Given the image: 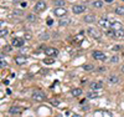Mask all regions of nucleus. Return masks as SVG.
I'll list each match as a JSON object with an SVG mask.
<instances>
[{"label":"nucleus","mask_w":124,"mask_h":117,"mask_svg":"<svg viewBox=\"0 0 124 117\" xmlns=\"http://www.w3.org/2000/svg\"><path fill=\"white\" fill-rule=\"evenodd\" d=\"M54 14L58 18H65L66 14H67V10L65 8H62V6H57L55 10H54Z\"/></svg>","instance_id":"obj_1"},{"label":"nucleus","mask_w":124,"mask_h":117,"mask_svg":"<svg viewBox=\"0 0 124 117\" xmlns=\"http://www.w3.org/2000/svg\"><path fill=\"white\" fill-rule=\"evenodd\" d=\"M24 44H25V41L21 37H14L11 40V45L15 47H21V46H24Z\"/></svg>","instance_id":"obj_2"},{"label":"nucleus","mask_w":124,"mask_h":117,"mask_svg":"<svg viewBox=\"0 0 124 117\" xmlns=\"http://www.w3.org/2000/svg\"><path fill=\"white\" fill-rule=\"evenodd\" d=\"M45 54H46L47 56H51V57H56V56L58 55V50L55 49V47H47V49L45 50Z\"/></svg>","instance_id":"obj_3"},{"label":"nucleus","mask_w":124,"mask_h":117,"mask_svg":"<svg viewBox=\"0 0 124 117\" xmlns=\"http://www.w3.org/2000/svg\"><path fill=\"white\" fill-rule=\"evenodd\" d=\"M46 9V3L45 1H37L36 4H35V11L36 13H40V11H44V10Z\"/></svg>","instance_id":"obj_4"},{"label":"nucleus","mask_w":124,"mask_h":117,"mask_svg":"<svg viewBox=\"0 0 124 117\" xmlns=\"http://www.w3.org/2000/svg\"><path fill=\"white\" fill-rule=\"evenodd\" d=\"M85 10H86L85 5H73L72 6V11H73V14H82Z\"/></svg>","instance_id":"obj_5"},{"label":"nucleus","mask_w":124,"mask_h":117,"mask_svg":"<svg viewBox=\"0 0 124 117\" xmlns=\"http://www.w3.org/2000/svg\"><path fill=\"white\" fill-rule=\"evenodd\" d=\"M87 33H88L92 37H94V39H97V40L101 39V34L98 33L96 29H93V27H88V29H87Z\"/></svg>","instance_id":"obj_6"},{"label":"nucleus","mask_w":124,"mask_h":117,"mask_svg":"<svg viewBox=\"0 0 124 117\" xmlns=\"http://www.w3.org/2000/svg\"><path fill=\"white\" fill-rule=\"evenodd\" d=\"M99 25L103 27V29H109L110 26H112V23L108 20V19H106V18H103V19H101L99 20Z\"/></svg>","instance_id":"obj_7"},{"label":"nucleus","mask_w":124,"mask_h":117,"mask_svg":"<svg viewBox=\"0 0 124 117\" xmlns=\"http://www.w3.org/2000/svg\"><path fill=\"white\" fill-rule=\"evenodd\" d=\"M32 99L35 101H44L46 99V96H45V93H42V92H34L32 93Z\"/></svg>","instance_id":"obj_8"},{"label":"nucleus","mask_w":124,"mask_h":117,"mask_svg":"<svg viewBox=\"0 0 124 117\" xmlns=\"http://www.w3.org/2000/svg\"><path fill=\"white\" fill-rule=\"evenodd\" d=\"M93 57H94L96 60H104L106 59V55L103 54L102 51H98V50H96V51H93Z\"/></svg>","instance_id":"obj_9"},{"label":"nucleus","mask_w":124,"mask_h":117,"mask_svg":"<svg viewBox=\"0 0 124 117\" xmlns=\"http://www.w3.org/2000/svg\"><path fill=\"white\" fill-rule=\"evenodd\" d=\"M83 39H85V34H83V31H82V33L77 34L73 39H72V41H73L75 44H78V42H82V41H83Z\"/></svg>","instance_id":"obj_10"},{"label":"nucleus","mask_w":124,"mask_h":117,"mask_svg":"<svg viewBox=\"0 0 124 117\" xmlns=\"http://www.w3.org/2000/svg\"><path fill=\"white\" fill-rule=\"evenodd\" d=\"M113 37H116V39H122V37H124V30H123V29L114 30V35H113Z\"/></svg>","instance_id":"obj_11"},{"label":"nucleus","mask_w":124,"mask_h":117,"mask_svg":"<svg viewBox=\"0 0 124 117\" xmlns=\"http://www.w3.org/2000/svg\"><path fill=\"white\" fill-rule=\"evenodd\" d=\"M10 115H13V116H16V115H20L21 113V108L20 107H16V106H14V107L10 108Z\"/></svg>","instance_id":"obj_12"},{"label":"nucleus","mask_w":124,"mask_h":117,"mask_svg":"<svg viewBox=\"0 0 124 117\" xmlns=\"http://www.w3.org/2000/svg\"><path fill=\"white\" fill-rule=\"evenodd\" d=\"M15 62L17 63V65H24V63H26V57L25 56H16Z\"/></svg>","instance_id":"obj_13"},{"label":"nucleus","mask_w":124,"mask_h":117,"mask_svg":"<svg viewBox=\"0 0 124 117\" xmlns=\"http://www.w3.org/2000/svg\"><path fill=\"white\" fill-rule=\"evenodd\" d=\"M94 20H96V18L93 15H86L85 16V21L87 24H93V23H94Z\"/></svg>","instance_id":"obj_14"},{"label":"nucleus","mask_w":124,"mask_h":117,"mask_svg":"<svg viewBox=\"0 0 124 117\" xmlns=\"http://www.w3.org/2000/svg\"><path fill=\"white\" fill-rule=\"evenodd\" d=\"M70 23H71V21H70V19H67V18H63V19H62V18H61L58 24H60V26H67Z\"/></svg>","instance_id":"obj_15"},{"label":"nucleus","mask_w":124,"mask_h":117,"mask_svg":"<svg viewBox=\"0 0 124 117\" xmlns=\"http://www.w3.org/2000/svg\"><path fill=\"white\" fill-rule=\"evenodd\" d=\"M71 93H72V96H73V97H78V96L82 95V90L81 89H73L71 91Z\"/></svg>","instance_id":"obj_16"},{"label":"nucleus","mask_w":124,"mask_h":117,"mask_svg":"<svg viewBox=\"0 0 124 117\" xmlns=\"http://www.w3.org/2000/svg\"><path fill=\"white\" fill-rule=\"evenodd\" d=\"M102 86H103L102 82H93V83H91V87L94 89V90H99V89H102Z\"/></svg>","instance_id":"obj_17"},{"label":"nucleus","mask_w":124,"mask_h":117,"mask_svg":"<svg viewBox=\"0 0 124 117\" xmlns=\"http://www.w3.org/2000/svg\"><path fill=\"white\" fill-rule=\"evenodd\" d=\"M113 30H119V29H123L122 27V24L119 23V21H114V23L112 24V26H110Z\"/></svg>","instance_id":"obj_18"},{"label":"nucleus","mask_w":124,"mask_h":117,"mask_svg":"<svg viewBox=\"0 0 124 117\" xmlns=\"http://www.w3.org/2000/svg\"><path fill=\"white\" fill-rule=\"evenodd\" d=\"M114 13H116L117 15H124V6H118V8H116Z\"/></svg>","instance_id":"obj_19"},{"label":"nucleus","mask_w":124,"mask_h":117,"mask_svg":"<svg viewBox=\"0 0 124 117\" xmlns=\"http://www.w3.org/2000/svg\"><path fill=\"white\" fill-rule=\"evenodd\" d=\"M108 81H109L110 83H118V82H119V77H118V76H110V77L108 79Z\"/></svg>","instance_id":"obj_20"},{"label":"nucleus","mask_w":124,"mask_h":117,"mask_svg":"<svg viewBox=\"0 0 124 117\" xmlns=\"http://www.w3.org/2000/svg\"><path fill=\"white\" fill-rule=\"evenodd\" d=\"M92 5L94 6V8H98V9H99V8L103 6V1H101V0H96V1L92 3Z\"/></svg>","instance_id":"obj_21"},{"label":"nucleus","mask_w":124,"mask_h":117,"mask_svg":"<svg viewBox=\"0 0 124 117\" xmlns=\"http://www.w3.org/2000/svg\"><path fill=\"white\" fill-rule=\"evenodd\" d=\"M56 6H63L66 3H65V0H54V1H52Z\"/></svg>","instance_id":"obj_22"},{"label":"nucleus","mask_w":124,"mask_h":117,"mask_svg":"<svg viewBox=\"0 0 124 117\" xmlns=\"http://www.w3.org/2000/svg\"><path fill=\"white\" fill-rule=\"evenodd\" d=\"M97 115H102V116H106V117H112V113L108 111H97Z\"/></svg>","instance_id":"obj_23"},{"label":"nucleus","mask_w":124,"mask_h":117,"mask_svg":"<svg viewBox=\"0 0 124 117\" xmlns=\"http://www.w3.org/2000/svg\"><path fill=\"white\" fill-rule=\"evenodd\" d=\"M44 62L46 63V65H51V63H54V62H55V60H54V57L48 56L47 59H45V60H44Z\"/></svg>","instance_id":"obj_24"},{"label":"nucleus","mask_w":124,"mask_h":117,"mask_svg":"<svg viewBox=\"0 0 124 117\" xmlns=\"http://www.w3.org/2000/svg\"><path fill=\"white\" fill-rule=\"evenodd\" d=\"M83 69L86 71H91V70L94 69V66H93V63H86V65H83Z\"/></svg>","instance_id":"obj_25"},{"label":"nucleus","mask_w":124,"mask_h":117,"mask_svg":"<svg viewBox=\"0 0 124 117\" xmlns=\"http://www.w3.org/2000/svg\"><path fill=\"white\" fill-rule=\"evenodd\" d=\"M87 97H88V99H97V97H98V93H97V92H89V93L87 95Z\"/></svg>","instance_id":"obj_26"},{"label":"nucleus","mask_w":124,"mask_h":117,"mask_svg":"<svg viewBox=\"0 0 124 117\" xmlns=\"http://www.w3.org/2000/svg\"><path fill=\"white\" fill-rule=\"evenodd\" d=\"M27 20H29V21H32V23H34V21H36V16H35V14H30V15L27 16Z\"/></svg>","instance_id":"obj_27"},{"label":"nucleus","mask_w":124,"mask_h":117,"mask_svg":"<svg viewBox=\"0 0 124 117\" xmlns=\"http://www.w3.org/2000/svg\"><path fill=\"white\" fill-rule=\"evenodd\" d=\"M48 37H50V36H48L46 33H44V34H41V35H40V39H41V40H47Z\"/></svg>","instance_id":"obj_28"},{"label":"nucleus","mask_w":124,"mask_h":117,"mask_svg":"<svg viewBox=\"0 0 124 117\" xmlns=\"http://www.w3.org/2000/svg\"><path fill=\"white\" fill-rule=\"evenodd\" d=\"M46 23H47V25H48V26H52V25H54V19H51V18H48V19H47V21H46Z\"/></svg>","instance_id":"obj_29"},{"label":"nucleus","mask_w":124,"mask_h":117,"mask_svg":"<svg viewBox=\"0 0 124 117\" xmlns=\"http://www.w3.org/2000/svg\"><path fill=\"white\" fill-rule=\"evenodd\" d=\"M6 34H8V30H6V29H1V31H0V36L3 37V36H5Z\"/></svg>","instance_id":"obj_30"},{"label":"nucleus","mask_w":124,"mask_h":117,"mask_svg":"<svg viewBox=\"0 0 124 117\" xmlns=\"http://www.w3.org/2000/svg\"><path fill=\"white\" fill-rule=\"evenodd\" d=\"M119 61V57L118 56H113V57H110V62H118Z\"/></svg>","instance_id":"obj_31"},{"label":"nucleus","mask_w":124,"mask_h":117,"mask_svg":"<svg viewBox=\"0 0 124 117\" xmlns=\"http://www.w3.org/2000/svg\"><path fill=\"white\" fill-rule=\"evenodd\" d=\"M0 66H1V67H5V66H6V61L1 59V61H0Z\"/></svg>","instance_id":"obj_32"},{"label":"nucleus","mask_w":124,"mask_h":117,"mask_svg":"<svg viewBox=\"0 0 124 117\" xmlns=\"http://www.w3.org/2000/svg\"><path fill=\"white\" fill-rule=\"evenodd\" d=\"M20 6H21V8H26L27 6V3L26 1H20Z\"/></svg>","instance_id":"obj_33"},{"label":"nucleus","mask_w":124,"mask_h":117,"mask_svg":"<svg viewBox=\"0 0 124 117\" xmlns=\"http://www.w3.org/2000/svg\"><path fill=\"white\" fill-rule=\"evenodd\" d=\"M31 37H32V36H31V34H30V33H26V34H25V39H27V40H30Z\"/></svg>","instance_id":"obj_34"},{"label":"nucleus","mask_w":124,"mask_h":117,"mask_svg":"<svg viewBox=\"0 0 124 117\" xmlns=\"http://www.w3.org/2000/svg\"><path fill=\"white\" fill-rule=\"evenodd\" d=\"M51 103H52V106H58V103H60V102H58L57 100H54V101L51 102Z\"/></svg>","instance_id":"obj_35"},{"label":"nucleus","mask_w":124,"mask_h":117,"mask_svg":"<svg viewBox=\"0 0 124 117\" xmlns=\"http://www.w3.org/2000/svg\"><path fill=\"white\" fill-rule=\"evenodd\" d=\"M14 13H15L16 15H21V14H23L21 11H19V10H15V11H14Z\"/></svg>","instance_id":"obj_36"},{"label":"nucleus","mask_w":124,"mask_h":117,"mask_svg":"<svg viewBox=\"0 0 124 117\" xmlns=\"http://www.w3.org/2000/svg\"><path fill=\"white\" fill-rule=\"evenodd\" d=\"M113 49H114V50H119V49H120V46H119V45H116Z\"/></svg>","instance_id":"obj_37"},{"label":"nucleus","mask_w":124,"mask_h":117,"mask_svg":"<svg viewBox=\"0 0 124 117\" xmlns=\"http://www.w3.org/2000/svg\"><path fill=\"white\" fill-rule=\"evenodd\" d=\"M107 1H108V3H110V1H113V0H107Z\"/></svg>","instance_id":"obj_38"},{"label":"nucleus","mask_w":124,"mask_h":117,"mask_svg":"<svg viewBox=\"0 0 124 117\" xmlns=\"http://www.w3.org/2000/svg\"><path fill=\"white\" fill-rule=\"evenodd\" d=\"M122 71H123V72H124V66H123V67H122Z\"/></svg>","instance_id":"obj_39"},{"label":"nucleus","mask_w":124,"mask_h":117,"mask_svg":"<svg viewBox=\"0 0 124 117\" xmlns=\"http://www.w3.org/2000/svg\"><path fill=\"white\" fill-rule=\"evenodd\" d=\"M13 1H20V0H13Z\"/></svg>","instance_id":"obj_40"},{"label":"nucleus","mask_w":124,"mask_h":117,"mask_svg":"<svg viewBox=\"0 0 124 117\" xmlns=\"http://www.w3.org/2000/svg\"><path fill=\"white\" fill-rule=\"evenodd\" d=\"M123 55H124V54H123Z\"/></svg>","instance_id":"obj_41"}]
</instances>
